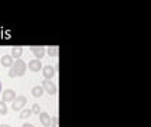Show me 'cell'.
<instances>
[{"instance_id":"1","label":"cell","mask_w":151,"mask_h":127,"mask_svg":"<svg viewBox=\"0 0 151 127\" xmlns=\"http://www.w3.org/2000/svg\"><path fill=\"white\" fill-rule=\"evenodd\" d=\"M27 71V64L23 60H16V62H13V65L10 67L9 71V76L10 78H16V76H23Z\"/></svg>"},{"instance_id":"2","label":"cell","mask_w":151,"mask_h":127,"mask_svg":"<svg viewBox=\"0 0 151 127\" xmlns=\"http://www.w3.org/2000/svg\"><path fill=\"white\" fill-rule=\"evenodd\" d=\"M26 105H27V98L23 96V95H20V96H17V98L13 100L12 109H13L14 112H19V110H23Z\"/></svg>"},{"instance_id":"3","label":"cell","mask_w":151,"mask_h":127,"mask_svg":"<svg viewBox=\"0 0 151 127\" xmlns=\"http://www.w3.org/2000/svg\"><path fill=\"white\" fill-rule=\"evenodd\" d=\"M42 89L45 90L48 95H51V96H54V95L57 93V86H55V83L54 82H51V80H48V79H44L42 80Z\"/></svg>"},{"instance_id":"4","label":"cell","mask_w":151,"mask_h":127,"mask_svg":"<svg viewBox=\"0 0 151 127\" xmlns=\"http://www.w3.org/2000/svg\"><path fill=\"white\" fill-rule=\"evenodd\" d=\"M40 121H41V124H42L44 127H51L52 117H51V116H50L48 113L42 112V113H40Z\"/></svg>"},{"instance_id":"5","label":"cell","mask_w":151,"mask_h":127,"mask_svg":"<svg viewBox=\"0 0 151 127\" xmlns=\"http://www.w3.org/2000/svg\"><path fill=\"white\" fill-rule=\"evenodd\" d=\"M55 69L54 67H50V65H47V67H42V75H44V78L48 80H51L54 78V75H55Z\"/></svg>"},{"instance_id":"6","label":"cell","mask_w":151,"mask_h":127,"mask_svg":"<svg viewBox=\"0 0 151 127\" xmlns=\"http://www.w3.org/2000/svg\"><path fill=\"white\" fill-rule=\"evenodd\" d=\"M28 69L30 71H33V72H38L42 69V64H41V61L40 60H31L28 62Z\"/></svg>"},{"instance_id":"7","label":"cell","mask_w":151,"mask_h":127,"mask_svg":"<svg viewBox=\"0 0 151 127\" xmlns=\"http://www.w3.org/2000/svg\"><path fill=\"white\" fill-rule=\"evenodd\" d=\"M17 96H16V92L13 89H6L3 92V102H13Z\"/></svg>"},{"instance_id":"8","label":"cell","mask_w":151,"mask_h":127,"mask_svg":"<svg viewBox=\"0 0 151 127\" xmlns=\"http://www.w3.org/2000/svg\"><path fill=\"white\" fill-rule=\"evenodd\" d=\"M31 51H33V54L35 55V58L37 60H41L44 55H45V48L44 47H31Z\"/></svg>"},{"instance_id":"9","label":"cell","mask_w":151,"mask_h":127,"mask_svg":"<svg viewBox=\"0 0 151 127\" xmlns=\"http://www.w3.org/2000/svg\"><path fill=\"white\" fill-rule=\"evenodd\" d=\"M13 62H14V60H13L12 55H4L3 58H0V64H1L3 67H6V68H10L12 65H13Z\"/></svg>"},{"instance_id":"10","label":"cell","mask_w":151,"mask_h":127,"mask_svg":"<svg viewBox=\"0 0 151 127\" xmlns=\"http://www.w3.org/2000/svg\"><path fill=\"white\" fill-rule=\"evenodd\" d=\"M23 55V47H13L12 48V57L19 60L20 57Z\"/></svg>"},{"instance_id":"11","label":"cell","mask_w":151,"mask_h":127,"mask_svg":"<svg viewBox=\"0 0 151 127\" xmlns=\"http://www.w3.org/2000/svg\"><path fill=\"white\" fill-rule=\"evenodd\" d=\"M31 93H33L34 98H41L44 93V89H42V86H34L31 89Z\"/></svg>"},{"instance_id":"12","label":"cell","mask_w":151,"mask_h":127,"mask_svg":"<svg viewBox=\"0 0 151 127\" xmlns=\"http://www.w3.org/2000/svg\"><path fill=\"white\" fill-rule=\"evenodd\" d=\"M31 116V109H23L20 113V119H27Z\"/></svg>"},{"instance_id":"13","label":"cell","mask_w":151,"mask_h":127,"mask_svg":"<svg viewBox=\"0 0 151 127\" xmlns=\"http://www.w3.org/2000/svg\"><path fill=\"white\" fill-rule=\"evenodd\" d=\"M0 114L1 116H6L7 114V105H6V102H3V100H0Z\"/></svg>"},{"instance_id":"14","label":"cell","mask_w":151,"mask_h":127,"mask_svg":"<svg viewBox=\"0 0 151 127\" xmlns=\"http://www.w3.org/2000/svg\"><path fill=\"white\" fill-rule=\"evenodd\" d=\"M58 52H59L58 47H50L48 48V55H50V57H57Z\"/></svg>"},{"instance_id":"15","label":"cell","mask_w":151,"mask_h":127,"mask_svg":"<svg viewBox=\"0 0 151 127\" xmlns=\"http://www.w3.org/2000/svg\"><path fill=\"white\" fill-rule=\"evenodd\" d=\"M31 113H34V114H40L41 113V107H40V105H33V107H31Z\"/></svg>"},{"instance_id":"16","label":"cell","mask_w":151,"mask_h":127,"mask_svg":"<svg viewBox=\"0 0 151 127\" xmlns=\"http://www.w3.org/2000/svg\"><path fill=\"white\" fill-rule=\"evenodd\" d=\"M51 127H58V117H54L51 121Z\"/></svg>"},{"instance_id":"17","label":"cell","mask_w":151,"mask_h":127,"mask_svg":"<svg viewBox=\"0 0 151 127\" xmlns=\"http://www.w3.org/2000/svg\"><path fill=\"white\" fill-rule=\"evenodd\" d=\"M23 127H34V124H31V123H24Z\"/></svg>"},{"instance_id":"18","label":"cell","mask_w":151,"mask_h":127,"mask_svg":"<svg viewBox=\"0 0 151 127\" xmlns=\"http://www.w3.org/2000/svg\"><path fill=\"white\" fill-rule=\"evenodd\" d=\"M0 127H10L9 124H0Z\"/></svg>"},{"instance_id":"19","label":"cell","mask_w":151,"mask_h":127,"mask_svg":"<svg viewBox=\"0 0 151 127\" xmlns=\"http://www.w3.org/2000/svg\"><path fill=\"white\" fill-rule=\"evenodd\" d=\"M0 92H1V83H0Z\"/></svg>"}]
</instances>
